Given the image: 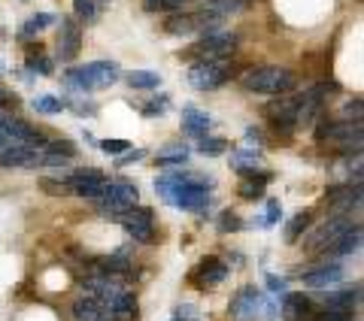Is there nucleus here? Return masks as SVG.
I'll return each instance as SVG.
<instances>
[{
  "label": "nucleus",
  "mask_w": 364,
  "mask_h": 321,
  "mask_svg": "<svg viewBox=\"0 0 364 321\" xmlns=\"http://www.w3.org/2000/svg\"><path fill=\"white\" fill-rule=\"evenodd\" d=\"M210 185L213 182L207 176L198 173H167L161 179H155V191L161 197L186 212H203L210 206Z\"/></svg>",
  "instance_id": "nucleus-1"
},
{
  "label": "nucleus",
  "mask_w": 364,
  "mask_h": 321,
  "mask_svg": "<svg viewBox=\"0 0 364 321\" xmlns=\"http://www.w3.org/2000/svg\"><path fill=\"white\" fill-rule=\"evenodd\" d=\"M122 79V70L116 61H91L85 67H76L64 76V85L73 88V91H100V88H109Z\"/></svg>",
  "instance_id": "nucleus-2"
},
{
  "label": "nucleus",
  "mask_w": 364,
  "mask_h": 321,
  "mask_svg": "<svg viewBox=\"0 0 364 321\" xmlns=\"http://www.w3.org/2000/svg\"><path fill=\"white\" fill-rule=\"evenodd\" d=\"M240 82L255 94H286L294 88V73L286 67H252L240 76Z\"/></svg>",
  "instance_id": "nucleus-3"
},
{
  "label": "nucleus",
  "mask_w": 364,
  "mask_h": 321,
  "mask_svg": "<svg viewBox=\"0 0 364 321\" xmlns=\"http://www.w3.org/2000/svg\"><path fill=\"white\" fill-rule=\"evenodd\" d=\"M136 197H140V191H136L134 182H124V179H116V182H107L104 194H100V212L109 215V219H122L128 210L136 206Z\"/></svg>",
  "instance_id": "nucleus-4"
},
{
  "label": "nucleus",
  "mask_w": 364,
  "mask_h": 321,
  "mask_svg": "<svg viewBox=\"0 0 364 321\" xmlns=\"http://www.w3.org/2000/svg\"><path fill=\"white\" fill-rule=\"evenodd\" d=\"M234 49H237V33L213 31V33H203V40L198 45H191L188 55H195L198 61H225Z\"/></svg>",
  "instance_id": "nucleus-5"
},
{
  "label": "nucleus",
  "mask_w": 364,
  "mask_h": 321,
  "mask_svg": "<svg viewBox=\"0 0 364 321\" xmlns=\"http://www.w3.org/2000/svg\"><path fill=\"white\" fill-rule=\"evenodd\" d=\"M228 82V64L225 61H195L188 67V85L198 91H213Z\"/></svg>",
  "instance_id": "nucleus-6"
},
{
  "label": "nucleus",
  "mask_w": 364,
  "mask_h": 321,
  "mask_svg": "<svg viewBox=\"0 0 364 321\" xmlns=\"http://www.w3.org/2000/svg\"><path fill=\"white\" fill-rule=\"evenodd\" d=\"M107 176L100 173V170H95V167H88V170H76V173H70L67 176V182L64 185L70 188L76 197H85V200H100V194H104V188H107Z\"/></svg>",
  "instance_id": "nucleus-7"
},
{
  "label": "nucleus",
  "mask_w": 364,
  "mask_h": 321,
  "mask_svg": "<svg viewBox=\"0 0 364 321\" xmlns=\"http://www.w3.org/2000/svg\"><path fill=\"white\" fill-rule=\"evenodd\" d=\"M122 227L131 234L134 243H149L152 239V210H146V206H134L122 215Z\"/></svg>",
  "instance_id": "nucleus-8"
},
{
  "label": "nucleus",
  "mask_w": 364,
  "mask_h": 321,
  "mask_svg": "<svg viewBox=\"0 0 364 321\" xmlns=\"http://www.w3.org/2000/svg\"><path fill=\"white\" fill-rule=\"evenodd\" d=\"M231 312L240 318V321H249V318L258 315V312H264V315L273 318V306L264 300V294H258L255 288H243L240 294H237V300L231 303Z\"/></svg>",
  "instance_id": "nucleus-9"
},
{
  "label": "nucleus",
  "mask_w": 364,
  "mask_h": 321,
  "mask_svg": "<svg viewBox=\"0 0 364 321\" xmlns=\"http://www.w3.org/2000/svg\"><path fill=\"white\" fill-rule=\"evenodd\" d=\"M349 227H355L352 224V215H334L331 222H325L310 239H306V251H322L325 246H331L343 231H349Z\"/></svg>",
  "instance_id": "nucleus-10"
},
{
  "label": "nucleus",
  "mask_w": 364,
  "mask_h": 321,
  "mask_svg": "<svg viewBox=\"0 0 364 321\" xmlns=\"http://www.w3.org/2000/svg\"><path fill=\"white\" fill-rule=\"evenodd\" d=\"M325 140L337 143L340 148H346V152H361V121H331V131H328Z\"/></svg>",
  "instance_id": "nucleus-11"
},
{
  "label": "nucleus",
  "mask_w": 364,
  "mask_h": 321,
  "mask_svg": "<svg viewBox=\"0 0 364 321\" xmlns=\"http://www.w3.org/2000/svg\"><path fill=\"white\" fill-rule=\"evenodd\" d=\"M361 249V224L349 227V231H343L331 246L322 249V258L325 261H337V258H346V255H355V251Z\"/></svg>",
  "instance_id": "nucleus-12"
},
{
  "label": "nucleus",
  "mask_w": 364,
  "mask_h": 321,
  "mask_svg": "<svg viewBox=\"0 0 364 321\" xmlns=\"http://www.w3.org/2000/svg\"><path fill=\"white\" fill-rule=\"evenodd\" d=\"M82 45V28L73 18H61V31H58V58L61 61H73Z\"/></svg>",
  "instance_id": "nucleus-13"
},
{
  "label": "nucleus",
  "mask_w": 364,
  "mask_h": 321,
  "mask_svg": "<svg viewBox=\"0 0 364 321\" xmlns=\"http://www.w3.org/2000/svg\"><path fill=\"white\" fill-rule=\"evenodd\" d=\"M340 279H343V263L340 261H325L304 273V285H310V288H328V285H337Z\"/></svg>",
  "instance_id": "nucleus-14"
},
{
  "label": "nucleus",
  "mask_w": 364,
  "mask_h": 321,
  "mask_svg": "<svg viewBox=\"0 0 364 321\" xmlns=\"http://www.w3.org/2000/svg\"><path fill=\"white\" fill-rule=\"evenodd\" d=\"M0 167H28V170H37L40 167V148H31V146H6L0 152Z\"/></svg>",
  "instance_id": "nucleus-15"
},
{
  "label": "nucleus",
  "mask_w": 364,
  "mask_h": 321,
  "mask_svg": "<svg viewBox=\"0 0 364 321\" xmlns=\"http://www.w3.org/2000/svg\"><path fill=\"white\" fill-rule=\"evenodd\" d=\"M328 203H331V210H337L340 215H352V210H358L361 206V185H337L328 191Z\"/></svg>",
  "instance_id": "nucleus-16"
},
{
  "label": "nucleus",
  "mask_w": 364,
  "mask_h": 321,
  "mask_svg": "<svg viewBox=\"0 0 364 321\" xmlns=\"http://www.w3.org/2000/svg\"><path fill=\"white\" fill-rule=\"evenodd\" d=\"M325 94H328V88H325V85H316V88L306 91V94H301V100H298V116H294V124H310V121L316 119V112L322 109Z\"/></svg>",
  "instance_id": "nucleus-17"
},
{
  "label": "nucleus",
  "mask_w": 364,
  "mask_h": 321,
  "mask_svg": "<svg viewBox=\"0 0 364 321\" xmlns=\"http://www.w3.org/2000/svg\"><path fill=\"white\" fill-rule=\"evenodd\" d=\"M104 306H107V312L112 315V321H131V318H136V297L128 294V291H116V294L104 297Z\"/></svg>",
  "instance_id": "nucleus-18"
},
{
  "label": "nucleus",
  "mask_w": 364,
  "mask_h": 321,
  "mask_svg": "<svg viewBox=\"0 0 364 321\" xmlns=\"http://www.w3.org/2000/svg\"><path fill=\"white\" fill-rule=\"evenodd\" d=\"M361 288L355 291H334V294H318V303H322L325 312H346L352 315V309L361 303Z\"/></svg>",
  "instance_id": "nucleus-19"
},
{
  "label": "nucleus",
  "mask_w": 364,
  "mask_h": 321,
  "mask_svg": "<svg viewBox=\"0 0 364 321\" xmlns=\"http://www.w3.org/2000/svg\"><path fill=\"white\" fill-rule=\"evenodd\" d=\"M298 100L301 97H282L277 103H270L267 107V116L273 119V124L282 131H291L294 128V116H298Z\"/></svg>",
  "instance_id": "nucleus-20"
},
{
  "label": "nucleus",
  "mask_w": 364,
  "mask_h": 321,
  "mask_svg": "<svg viewBox=\"0 0 364 321\" xmlns=\"http://www.w3.org/2000/svg\"><path fill=\"white\" fill-rule=\"evenodd\" d=\"M210 116L207 112H200L198 107H186L182 109V134L191 136V140H203L210 131Z\"/></svg>",
  "instance_id": "nucleus-21"
},
{
  "label": "nucleus",
  "mask_w": 364,
  "mask_h": 321,
  "mask_svg": "<svg viewBox=\"0 0 364 321\" xmlns=\"http://www.w3.org/2000/svg\"><path fill=\"white\" fill-rule=\"evenodd\" d=\"M228 276V263L219 258H203L200 267H198V285L200 288H213Z\"/></svg>",
  "instance_id": "nucleus-22"
},
{
  "label": "nucleus",
  "mask_w": 364,
  "mask_h": 321,
  "mask_svg": "<svg viewBox=\"0 0 364 321\" xmlns=\"http://www.w3.org/2000/svg\"><path fill=\"white\" fill-rule=\"evenodd\" d=\"M313 312V300L306 294H286L282 300V318L286 321H304Z\"/></svg>",
  "instance_id": "nucleus-23"
},
{
  "label": "nucleus",
  "mask_w": 364,
  "mask_h": 321,
  "mask_svg": "<svg viewBox=\"0 0 364 321\" xmlns=\"http://www.w3.org/2000/svg\"><path fill=\"white\" fill-rule=\"evenodd\" d=\"M164 31L173 33V37H188V33H198L195 13H173L164 21Z\"/></svg>",
  "instance_id": "nucleus-24"
},
{
  "label": "nucleus",
  "mask_w": 364,
  "mask_h": 321,
  "mask_svg": "<svg viewBox=\"0 0 364 321\" xmlns=\"http://www.w3.org/2000/svg\"><path fill=\"white\" fill-rule=\"evenodd\" d=\"M246 6H249V0H207L200 9H207V13L219 16V18H228L234 13H243Z\"/></svg>",
  "instance_id": "nucleus-25"
},
{
  "label": "nucleus",
  "mask_w": 364,
  "mask_h": 321,
  "mask_svg": "<svg viewBox=\"0 0 364 321\" xmlns=\"http://www.w3.org/2000/svg\"><path fill=\"white\" fill-rule=\"evenodd\" d=\"M55 21H58V18H55L52 13H37V16H31V18L25 21V25H21V31H18V37H21V40H31V37H37V33H40V31H46V28H52V25H55Z\"/></svg>",
  "instance_id": "nucleus-26"
},
{
  "label": "nucleus",
  "mask_w": 364,
  "mask_h": 321,
  "mask_svg": "<svg viewBox=\"0 0 364 321\" xmlns=\"http://www.w3.org/2000/svg\"><path fill=\"white\" fill-rule=\"evenodd\" d=\"M186 158H188V146H167L164 152H158V167H179V164H186Z\"/></svg>",
  "instance_id": "nucleus-27"
},
{
  "label": "nucleus",
  "mask_w": 364,
  "mask_h": 321,
  "mask_svg": "<svg viewBox=\"0 0 364 321\" xmlns=\"http://www.w3.org/2000/svg\"><path fill=\"white\" fill-rule=\"evenodd\" d=\"M310 222H313V212L310 210H304V212L294 215V219L289 222V227H286V243H298L301 234L310 227Z\"/></svg>",
  "instance_id": "nucleus-28"
},
{
  "label": "nucleus",
  "mask_w": 364,
  "mask_h": 321,
  "mask_svg": "<svg viewBox=\"0 0 364 321\" xmlns=\"http://www.w3.org/2000/svg\"><path fill=\"white\" fill-rule=\"evenodd\" d=\"M33 109L43 112V116H58L61 109H67V100L55 97V94H43V97L33 100Z\"/></svg>",
  "instance_id": "nucleus-29"
},
{
  "label": "nucleus",
  "mask_w": 364,
  "mask_h": 321,
  "mask_svg": "<svg viewBox=\"0 0 364 321\" xmlns=\"http://www.w3.org/2000/svg\"><path fill=\"white\" fill-rule=\"evenodd\" d=\"M128 85L131 88H158L161 85V76L152 70H134V73H128Z\"/></svg>",
  "instance_id": "nucleus-30"
},
{
  "label": "nucleus",
  "mask_w": 364,
  "mask_h": 321,
  "mask_svg": "<svg viewBox=\"0 0 364 321\" xmlns=\"http://www.w3.org/2000/svg\"><path fill=\"white\" fill-rule=\"evenodd\" d=\"M186 0H143V9L146 13H176L182 9Z\"/></svg>",
  "instance_id": "nucleus-31"
},
{
  "label": "nucleus",
  "mask_w": 364,
  "mask_h": 321,
  "mask_svg": "<svg viewBox=\"0 0 364 321\" xmlns=\"http://www.w3.org/2000/svg\"><path fill=\"white\" fill-rule=\"evenodd\" d=\"M73 13H76L79 21L91 25V21L97 18V6H95V0H73Z\"/></svg>",
  "instance_id": "nucleus-32"
},
{
  "label": "nucleus",
  "mask_w": 364,
  "mask_h": 321,
  "mask_svg": "<svg viewBox=\"0 0 364 321\" xmlns=\"http://www.w3.org/2000/svg\"><path fill=\"white\" fill-rule=\"evenodd\" d=\"M198 148H200V155L215 158V155H222V152H225L228 143L222 140V136H203V140H198Z\"/></svg>",
  "instance_id": "nucleus-33"
},
{
  "label": "nucleus",
  "mask_w": 364,
  "mask_h": 321,
  "mask_svg": "<svg viewBox=\"0 0 364 321\" xmlns=\"http://www.w3.org/2000/svg\"><path fill=\"white\" fill-rule=\"evenodd\" d=\"M255 160H258L255 148H243V152H234V155H231V167H237V170L243 173V170H252V167H255Z\"/></svg>",
  "instance_id": "nucleus-34"
},
{
  "label": "nucleus",
  "mask_w": 364,
  "mask_h": 321,
  "mask_svg": "<svg viewBox=\"0 0 364 321\" xmlns=\"http://www.w3.org/2000/svg\"><path fill=\"white\" fill-rule=\"evenodd\" d=\"M28 67H31L33 73H40V76H49V73H52V61H49V58H43V55H40V45L31 52Z\"/></svg>",
  "instance_id": "nucleus-35"
},
{
  "label": "nucleus",
  "mask_w": 364,
  "mask_h": 321,
  "mask_svg": "<svg viewBox=\"0 0 364 321\" xmlns=\"http://www.w3.org/2000/svg\"><path fill=\"white\" fill-rule=\"evenodd\" d=\"M240 227H243V222H240V215L237 212L228 210V212L219 215V231L222 234H234V231H240Z\"/></svg>",
  "instance_id": "nucleus-36"
},
{
  "label": "nucleus",
  "mask_w": 364,
  "mask_h": 321,
  "mask_svg": "<svg viewBox=\"0 0 364 321\" xmlns=\"http://www.w3.org/2000/svg\"><path fill=\"white\" fill-rule=\"evenodd\" d=\"M167 109H170V97L161 94V97H152L149 107H143V116H164Z\"/></svg>",
  "instance_id": "nucleus-37"
},
{
  "label": "nucleus",
  "mask_w": 364,
  "mask_h": 321,
  "mask_svg": "<svg viewBox=\"0 0 364 321\" xmlns=\"http://www.w3.org/2000/svg\"><path fill=\"white\" fill-rule=\"evenodd\" d=\"M100 148H104V155H124V148H131L128 140H104V143H97Z\"/></svg>",
  "instance_id": "nucleus-38"
},
{
  "label": "nucleus",
  "mask_w": 364,
  "mask_h": 321,
  "mask_svg": "<svg viewBox=\"0 0 364 321\" xmlns=\"http://www.w3.org/2000/svg\"><path fill=\"white\" fill-rule=\"evenodd\" d=\"M40 188L49 191V194H55V197H64V194L70 191V188L64 185V182H52V179H40Z\"/></svg>",
  "instance_id": "nucleus-39"
},
{
  "label": "nucleus",
  "mask_w": 364,
  "mask_h": 321,
  "mask_svg": "<svg viewBox=\"0 0 364 321\" xmlns=\"http://www.w3.org/2000/svg\"><path fill=\"white\" fill-rule=\"evenodd\" d=\"M9 146V116L0 112V152Z\"/></svg>",
  "instance_id": "nucleus-40"
},
{
  "label": "nucleus",
  "mask_w": 364,
  "mask_h": 321,
  "mask_svg": "<svg viewBox=\"0 0 364 321\" xmlns=\"http://www.w3.org/2000/svg\"><path fill=\"white\" fill-rule=\"evenodd\" d=\"M279 222V203L277 200H270L267 203V219H264V227H273Z\"/></svg>",
  "instance_id": "nucleus-41"
},
{
  "label": "nucleus",
  "mask_w": 364,
  "mask_h": 321,
  "mask_svg": "<svg viewBox=\"0 0 364 321\" xmlns=\"http://www.w3.org/2000/svg\"><path fill=\"white\" fill-rule=\"evenodd\" d=\"M267 288L273 294H286V279H279V276H267Z\"/></svg>",
  "instance_id": "nucleus-42"
},
{
  "label": "nucleus",
  "mask_w": 364,
  "mask_h": 321,
  "mask_svg": "<svg viewBox=\"0 0 364 321\" xmlns=\"http://www.w3.org/2000/svg\"><path fill=\"white\" fill-rule=\"evenodd\" d=\"M67 107H73L79 116H95V112H97L95 103H67Z\"/></svg>",
  "instance_id": "nucleus-43"
},
{
  "label": "nucleus",
  "mask_w": 364,
  "mask_h": 321,
  "mask_svg": "<svg viewBox=\"0 0 364 321\" xmlns=\"http://www.w3.org/2000/svg\"><path fill=\"white\" fill-rule=\"evenodd\" d=\"M328 131H331V119H322L318 121V128H316V140H325Z\"/></svg>",
  "instance_id": "nucleus-44"
},
{
  "label": "nucleus",
  "mask_w": 364,
  "mask_h": 321,
  "mask_svg": "<svg viewBox=\"0 0 364 321\" xmlns=\"http://www.w3.org/2000/svg\"><path fill=\"white\" fill-rule=\"evenodd\" d=\"M146 158V152H140V148H136V152H128V155H119V164H131V160H143Z\"/></svg>",
  "instance_id": "nucleus-45"
},
{
  "label": "nucleus",
  "mask_w": 364,
  "mask_h": 321,
  "mask_svg": "<svg viewBox=\"0 0 364 321\" xmlns=\"http://www.w3.org/2000/svg\"><path fill=\"white\" fill-rule=\"evenodd\" d=\"M352 112H355V116L361 112V103H358V100H355V103H349V107H346V116H352Z\"/></svg>",
  "instance_id": "nucleus-46"
},
{
  "label": "nucleus",
  "mask_w": 364,
  "mask_h": 321,
  "mask_svg": "<svg viewBox=\"0 0 364 321\" xmlns=\"http://www.w3.org/2000/svg\"><path fill=\"white\" fill-rule=\"evenodd\" d=\"M176 321H182V318H176Z\"/></svg>",
  "instance_id": "nucleus-47"
}]
</instances>
